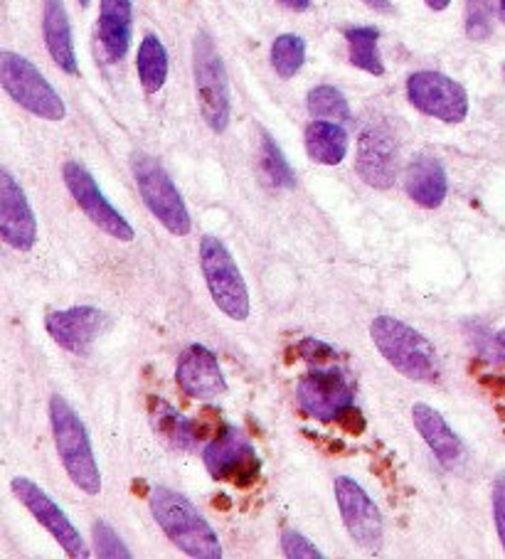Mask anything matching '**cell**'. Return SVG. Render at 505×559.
<instances>
[{
    "mask_svg": "<svg viewBox=\"0 0 505 559\" xmlns=\"http://www.w3.org/2000/svg\"><path fill=\"white\" fill-rule=\"evenodd\" d=\"M153 520L158 523L173 545L183 549L188 557L196 559H220L222 547L218 533L210 527L205 518L198 513V508L186 496L176 490L158 486L151 490L149 498Z\"/></svg>",
    "mask_w": 505,
    "mask_h": 559,
    "instance_id": "cell-1",
    "label": "cell"
},
{
    "mask_svg": "<svg viewBox=\"0 0 505 559\" xmlns=\"http://www.w3.org/2000/svg\"><path fill=\"white\" fill-rule=\"evenodd\" d=\"M371 338L383 358L404 378L416 382L439 380L442 362L434 343L410 323L392 316H377L371 325Z\"/></svg>",
    "mask_w": 505,
    "mask_h": 559,
    "instance_id": "cell-2",
    "label": "cell"
},
{
    "mask_svg": "<svg viewBox=\"0 0 505 559\" xmlns=\"http://www.w3.org/2000/svg\"><path fill=\"white\" fill-rule=\"evenodd\" d=\"M50 421L57 454H60L67 476L86 496H96L102 490V474L96 466L90 433L84 429V421L77 417V412L60 394L50 400Z\"/></svg>",
    "mask_w": 505,
    "mask_h": 559,
    "instance_id": "cell-3",
    "label": "cell"
},
{
    "mask_svg": "<svg viewBox=\"0 0 505 559\" xmlns=\"http://www.w3.org/2000/svg\"><path fill=\"white\" fill-rule=\"evenodd\" d=\"M192 72H196V92L202 119L212 131H227L232 117L230 80L225 62L208 33H198L192 40Z\"/></svg>",
    "mask_w": 505,
    "mask_h": 559,
    "instance_id": "cell-4",
    "label": "cell"
},
{
    "mask_svg": "<svg viewBox=\"0 0 505 559\" xmlns=\"http://www.w3.org/2000/svg\"><path fill=\"white\" fill-rule=\"evenodd\" d=\"M0 84L15 104H21L25 111L35 114V117L45 121H62L67 117V106L60 99V94L23 55L8 50L0 55Z\"/></svg>",
    "mask_w": 505,
    "mask_h": 559,
    "instance_id": "cell-5",
    "label": "cell"
},
{
    "mask_svg": "<svg viewBox=\"0 0 505 559\" xmlns=\"http://www.w3.org/2000/svg\"><path fill=\"white\" fill-rule=\"evenodd\" d=\"M133 178L139 186L141 198L145 207L151 210V215L168 229L171 235L186 237L192 229L190 212L183 202L176 182L165 173L158 160H153L145 153H136L133 156Z\"/></svg>",
    "mask_w": 505,
    "mask_h": 559,
    "instance_id": "cell-6",
    "label": "cell"
},
{
    "mask_svg": "<svg viewBox=\"0 0 505 559\" xmlns=\"http://www.w3.org/2000/svg\"><path fill=\"white\" fill-rule=\"evenodd\" d=\"M200 266L205 274L210 296L222 313L232 321H247L249 316V292L239 266L232 259L230 249L218 237H202L200 242Z\"/></svg>",
    "mask_w": 505,
    "mask_h": 559,
    "instance_id": "cell-7",
    "label": "cell"
},
{
    "mask_svg": "<svg viewBox=\"0 0 505 559\" xmlns=\"http://www.w3.org/2000/svg\"><path fill=\"white\" fill-rule=\"evenodd\" d=\"M296 397L301 409L318 421H338L345 409L353 407L355 388L343 368L336 362L308 365V372L298 380Z\"/></svg>",
    "mask_w": 505,
    "mask_h": 559,
    "instance_id": "cell-8",
    "label": "cell"
},
{
    "mask_svg": "<svg viewBox=\"0 0 505 559\" xmlns=\"http://www.w3.org/2000/svg\"><path fill=\"white\" fill-rule=\"evenodd\" d=\"M407 99L416 111L444 123H461L469 117V94L459 82L442 72H414L407 80Z\"/></svg>",
    "mask_w": 505,
    "mask_h": 559,
    "instance_id": "cell-9",
    "label": "cell"
},
{
    "mask_svg": "<svg viewBox=\"0 0 505 559\" xmlns=\"http://www.w3.org/2000/svg\"><path fill=\"white\" fill-rule=\"evenodd\" d=\"M205 466L212 478L218 480H230L237 488H249L257 484L261 461L255 454V447L247 441L245 433L237 429L225 427L215 439L208 443L205 454Z\"/></svg>",
    "mask_w": 505,
    "mask_h": 559,
    "instance_id": "cell-10",
    "label": "cell"
},
{
    "mask_svg": "<svg viewBox=\"0 0 505 559\" xmlns=\"http://www.w3.org/2000/svg\"><path fill=\"white\" fill-rule=\"evenodd\" d=\"M62 176H64V186L72 192L77 205L82 207L84 215L90 217L102 233L119 239V242H131L133 227L129 225V219H126L121 212L104 198L102 188L96 186L92 173L86 170L82 163L67 160L62 168Z\"/></svg>",
    "mask_w": 505,
    "mask_h": 559,
    "instance_id": "cell-11",
    "label": "cell"
},
{
    "mask_svg": "<svg viewBox=\"0 0 505 559\" xmlns=\"http://www.w3.org/2000/svg\"><path fill=\"white\" fill-rule=\"evenodd\" d=\"M11 488L13 496L31 510V515L57 539V543H60L67 555L74 559L90 557V549H86L80 530L72 525V520L64 515V510L57 506L40 486L33 484L31 478H13Z\"/></svg>",
    "mask_w": 505,
    "mask_h": 559,
    "instance_id": "cell-12",
    "label": "cell"
},
{
    "mask_svg": "<svg viewBox=\"0 0 505 559\" xmlns=\"http://www.w3.org/2000/svg\"><path fill=\"white\" fill-rule=\"evenodd\" d=\"M336 500L341 508V518L357 545L363 549H380L383 545V515L377 510L375 500L365 493V488L357 480L341 476L336 478Z\"/></svg>",
    "mask_w": 505,
    "mask_h": 559,
    "instance_id": "cell-13",
    "label": "cell"
},
{
    "mask_svg": "<svg viewBox=\"0 0 505 559\" xmlns=\"http://www.w3.org/2000/svg\"><path fill=\"white\" fill-rule=\"evenodd\" d=\"M355 170L367 186L377 190H390L397 180V143L390 129L383 123L367 127L357 139Z\"/></svg>",
    "mask_w": 505,
    "mask_h": 559,
    "instance_id": "cell-14",
    "label": "cell"
},
{
    "mask_svg": "<svg viewBox=\"0 0 505 559\" xmlns=\"http://www.w3.org/2000/svg\"><path fill=\"white\" fill-rule=\"evenodd\" d=\"M0 237L17 252H31L37 242V222L31 202L11 173H0Z\"/></svg>",
    "mask_w": 505,
    "mask_h": 559,
    "instance_id": "cell-15",
    "label": "cell"
},
{
    "mask_svg": "<svg viewBox=\"0 0 505 559\" xmlns=\"http://www.w3.org/2000/svg\"><path fill=\"white\" fill-rule=\"evenodd\" d=\"M176 382L192 400H215L227 392V380L220 370L218 355L205 345H188L178 358Z\"/></svg>",
    "mask_w": 505,
    "mask_h": 559,
    "instance_id": "cell-16",
    "label": "cell"
},
{
    "mask_svg": "<svg viewBox=\"0 0 505 559\" xmlns=\"http://www.w3.org/2000/svg\"><path fill=\"white\" fill-rule=\"evenodd\" d=\"M104 325V313L94 306H74L67 311H52L45 318L50 338L67 353L86 355L92 350Z\"/></svg>",
    "mask_w": 505,
    "mask_h": 559,
    "instance_id": "cell-17",
    "label": "cell"
},
{
    "mask_svg": "<svg viewBox=\"0 0 505 559\" xmlns=\"http://www.w3.org/2000/svg\"><path fill=\"white\" fill-rule=\"evenodd\" d=\"M412 421L420 437L426 441V447L434 451L439 464L446 468H456L463 461V443L456 437V431L446 424L439 412L430 404H414L412 407Z\"/></svg>",
    "mask_w": 505,
    "mask_h": 559,
    "instance_id": "cell-18",
    "label": "cell"
},
{
    "mask_svg": "<svg viewBox=\"0 0 505 559\" xmlns=\"http://www.w3.org/2000/svg\"><path fill=\"white\" fill-rule=\"evenodd\" d=\"M133 3L131 0H102L99 5V43L109 62H119L131 47Z\"/></svg>",
    "mask_w": 505,
    "mask_h": 559,
    "instance_id": "cell-19",
    "label": "cell"
},
{
    "mask_svg": "<svg viewBox=\"0 0 505 559\" xmlns=\"http://www.w3.org/2000/svg\"><path fill=\"white\" fill-rule=\"evenodd\" d=\"M43 33H45L47 50H50L55 64L67 74H77L80 64H77L72 25H70V15H67L64 0H45Z\"/></svg>",
    "mask_w": 505,
    "mask_h": 559,
    "instance_id": "cell-20",
    "label": "cell"
},
{
    "mask_svg": "<svg viewBox=\"0 0 505 559\" xmlns=\"http://www.w3.org/2000/svg\"><path fill=\"white\" fill-rule=\"evenodd\" d=\"M446 192L449 180L442 163L432 156H416L407 170V195L424 210H436L446 200Z\"/></svg>",
    "mask_w": 505,
    "mask_h": 559,
    "instance_id": "cell-21",
    "label": "cell"
},
{
    "mask_svg": "<svg viewBox=\"0 0 505 559\" xmlns=\"http://www.w3.org/2000/svg\"><path fill=\"white\" fill-rule=\"evenodd\" d=\"M348 131L338 121L316 119L306 129V153L320 166H338L348 156Z\"/></svg>",
    "mask_w": 505,
    "mask_h": 559,
    "instance_id": "cell-22",
    "label": "cell"
},
{
    "mask_svg": "<svg viewBox=\"0 0 505 559\" xmlns=\"http://www.w3.org/2000/svg\"><path fill=\"white\" fill-rule=\"evenodd\" d=\"M151 417L155 431H158L171 447L192 449L196 443H200L202 433L196 429V421L183 417V414L176 407H171L168 402L151 400Z\"/></svg>",
    "mask_w": 505,
    "mask_h": 559,
    "instance_id": "cell-23",
    "label": "cell"
},
{
    "mask_svg": "<svg viewBox=\"0 0 505 559\" xmlns=\"http://www.w3.org/2000/svg\"><path fill=\"white\" fill-rule=\"evenodd\" d=\"M136 70H139V80L145 92L155 94L163 90L165 80H168V52L155 35H145L141 40L139 55H136Z\"/></svg>",
    "mask_w": 505,
    "mask_h": 559,
    "instance_id": "cell-24",
    "label": "cell"
},
{
    "mask_svg": "<svg viewBox=\"0 0 505 559\" xmlns=\"http://www.w3.org/2000/svg\"><path fill=\"white\" fill-rule=\"evenodd\" d=\"M348 40V57H351V64L357 67L373 76L385 74V64L380 60V50H377V43H380V33L375 27H348L345 31Z\"/></svg>",
    "mask_w": 505,
    "mask_h": 559,
    "instance_id": "cell-25",
    "label": "cell"
},
{
    "mask_svg": "<svg viewBox=\"0 0 505 559\" xmlns=\"http://www.w3.org/2000/svg\"><path fill=\"white\" fill-rule=\"evenodd\" d=\"M306 104L314 119H326V121H338V123L351 121V106H348V99L341 90H336V86L330 84H320L316 90H310Z\"/></svg>",
    "mask_w": 505,
    "mask_h": 559,
    "instance_id": "cell-26",
    "label": "cell"
},
{
    "mask_svg": "<svg viewBox=\"0 0 505 559\" xmlns=\"http://www.w3.org/2000/svg\"><path fill=\"white\" fill-rule=\"evenodd\" d=\"M306 62V43L298 35H279L271 45V67L281 80H291Z\"/></svg>",
    "mask_w": 505,
    "mask_h": 559,
    "instance_id": "cell-27",
    "label": "cell"
},
{
    "mask_svg": "<svg viewBox=\"0 0 505 559\" xmlns=\"http://www.w3.org/2000/svg\"><path fill=\"white\" fill-rule=\"evenodd\" d=\"M261 170H265L267 180L271 182L274 188H294L296 186V173L294 168L289 166V160L284 153H281V148L277 146V141L269 136V133H265L261 136Z\"/></svg>",
    "mask_w": 505,
    "mask_h": 559,
    "instance_id": "cell-28",
    "label": "cell"
},
{
    "mask_svg": "<svg viewBox=\"0 0 505 559\" xmlns=\"http://www.w3.org/2000/svg\"><path fill=\"white\" fill-rule=\"evenodd\" d=\"M498 11L501 0H469V5H466V33H469L471 40H485L491 35Z\"/></svg>",
    "mask_w": 505,
    "mask_h": 559,
    "instance_id": "cell-29",
    "label": "cell"
},
{
    "mask_svg": "<svg viewBox=\"0 0 505 559\" xmlns=\"http://www.w3.org/2000/svg\"><path fill=\"white\" fill-rule=\"evenodd\" d=\"M94 547H96V555L104 557V559H129L131 552L126 549V545L116 535V530L99 520V523L94 525Z\"/></svg>",
    "mask_w": 505,
    "mask_h": 559,
    "instance_id": "cell-30",
    "label": "cell"
},
{
    "mask_svg": "<svg viewBox=\"0 0 505 559\" xmlns=\"http://www.w3.org/2000/svg\"><path fill=\"white\" fill-rule=\"evenodd\" d=\"M281 547L289 559H320L324 552L310 543L306 535H301L298 530H284L281 533Z\"/></svg>",
    "mask_w": 505,
    "mask_h": 559,
    "instance_id": "cell-31",
    "label": "cell"
},
{
    "mask_svg": "<svg viewBox=\"0 0 505 559\" xmlns=\"http://www.w3.org/2000/svg\"><path fill=\"white\" fill-rule=\"evenodd\" d=\"M298 355L304 358L308 365H328L338 360V353L330 348L328 343L316 341V338H306L298 343Z\"/></svg>",
    "mask_w": 505,
    "mask_h": 559,
    "instance_id": "cell-32",
    "label": "cell"
},
{
    "mask_svg": "<svg viewBox=\"0 0 505 559\" xmlns=\"http://www.w3.org/2000/svg\"><path fill=\"white\" fill-rule=\"evenodd\" d=\"M493 520L498 537L505 547V474H498L493 484Z\"/></svg>",
    "mask_w": 505,
    "mask_h": 559,
    "instance_id": "cell-33",
    "label": "cell"
},
{
    "mask_svg": "<svg viewBox=\"0 0 505 559\" xmlns=\"http://www.w3.org/2000/svg\"><path fill=\"white\" fill-rule=\"evenodd\" d=\"M338 424H341L348 433H355V437H361V433L365 431V417L357 407L345 409L341 417H338Z\"/></svg>",
    "mask_w": 505,
    "mask_h": 559,
    "instance_id": "cell-34",
    "label": "cell"
},
{
    "mask_svg": "<svg viewBox=\"0 0 505 559\" xmlns=\"http://www.w3.org/2000/svg\"><path fill=\"white\" fill-rule=\"evenodd\" d=\"M279 3L284 5V8H289V11H296V13H301V11H308L310 0H279Z\"/></svg>",
    "mask_w": 505,
    "mask_h": 559,
    "instance_id": "cell-35",
    "label": "cell"
},
{
    "mask_svg": "<svg viewBox=\"0 0 505 559\" xmlns=\"http://www.w3.org/2000/svg\"><path fill=\"white\" fill-rule=\"evenodd\" d=\"M363 3L375 8V11H383V13H390V11H392L390 0H363Z\"/></svg>",
    "mask_w": 505,
    "mask_h": 559,
    "instance_id": "cell-36",
    "label": "cell"
},
{
    "mask_svg": "<svg viewBox=\"0 0 505 559\" xmlns=\"http://www.w3.org/2000/svg\"><path fill=\"white\" fill-rule=\"evenodd\" d=\"M424 3H426V8H432V11L439 13V11H446V8H449L451 0H424Z\"/></svg>",
    "mask_w": 505,
    "mask_h": 559,
    "instance_id": "cell-37",
    "label": "cell"
},
{
    "mask_svg": "<svg viewBox=\"0 0 505 559\" xmlns=\"http://www.w3.org/2000/svg\"><path fill=\"white\" fill-rule=\"evenodd\" d=\"M495 341H498V345L505 350V328H503V331H501L498 335H495Z\"/></svg>",
    "mask_w": 505,
    "mask_h": 559,
    "instance_id": "cell-38",
    "label": "cell"
},
{
    "mask_svg": "<svg viewBox=\"0 0 505 559\" xmlns=\"http://www.w3.org/2000/svg\"><path fill=\"white\" fill-rule=\"evenodd\" d=\"M501 13L505 15V0H501Z\"/></svg>",
    "mask_w": 505,
    "mask_h": 559,
    "instance_id": "cell-39",
    "label": "cell"
},
{
    "mask_svg": "<svg viewBox=\"0 0 505 559\" xmlns=\"http://www.w3.org/2000/svg\"><path fill=\"white\" fill-rule=\"evenodd\" d=\"M80 3H82V5H90V3H92V0H80Z\"/></svg>",
    "mask_w": 505,
    "mask_h": 559,
    "instance_id": "cell-40",
    "label": "cell"
}]
</instances>
